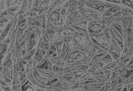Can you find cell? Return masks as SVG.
Wrapping results in <instances>:
<instances>
[{"label": "cell", "mask_w": 133, "mask_h": 91, "mask_svg": "<svg viewBox=\"0 0 133 91\" xmlns=\"http://www.w3.org/2000/svg\"><path fill=\"white\" fill-rule=\"evenodd\" d=\"M8 45H6L5 47H4V49H3V52H1V65H2V59L4 58V56L6 54V50H7V47H8Z\"/></svg>", "instance_id": "5bb4252c"}, {"label": "cell", "mask_w": 133, "mask_h": 91, "mask_svg": "<svg viewBox=\"0 0 133 91\" xmlns=\"http://www.w3.org/2000/svg\"><path fill=\"white\" fill-rule=\"evenodd\" d=\"M75 31L71 27L63 28L62 37H69L73 38Z\"/></svg>", "instance_id": "ba28073f"}, {"label": "cell", "mask_w": 133, "mask_h": 91, "mask_svg": "<svg viewBox=\"0 0 133 91\" xmlns=\"http://www.w3.org/2000/svg\"><path fill=\"white\" fill-rule=\"evenodd\" d=\"M26 79H27V78H26V79H25V80H23V81L22 82H21V85H22V84H24V83H25V82L26 81Z\"/></svg>", "instance_id": "e0dca14e"}, {"label": "cell", "mask_w": 133, "mask_h": 91, "mask_svg": "<svg viewBox=\"0 0 133 91\" xmlns=\"http://www.w3.org/2000/svg\"><path fill=\"white\" fill-rule=\"evenodd\" d=\"M108 52L112 56L115 61L121 57L122 53V52L116 49V47L112 45V44Z\"/></svg>", "instance_id": "52a82bcc"}, {"label": "cell", "mask_w": 133, "mask_h": 91, "mask_svg": "<svg viewBox=\"0 0 133 91\" xmlns=\"http://www.w3.org/2000/svg\"><path fill=\"white\" fill-rule=\"evenodd\" d=\"M25 40L24 41L23 43L21 44L20 47H19L21 51V53L22 55V56H24L25 52H26V46L25 43Z\"/></svg>", "instance_id": "7c38bea8"}, {"label": "cell", "mask_w": 133, "mask_h": 91, "mask_svg": "<svg viewBox=\"0 0 133 91\" xmlns=\"http://www.w3.org/2000/svg\"><path fill=\"white\" fill-rule=\"evenodd\" d=\"M26 77V75L25 72H24V74L22 75V76H21V81H22Z\"/></svg>", "instance_id": "2e32d148"}, {"label": "cell", "mask_w": 133, "mask_h": 91, "mask_svg": "<svg viewBox=\"0 0 133 91\" xmlns=\"http://www.w3.org/2000/svg\"><path fill=\"white\" fill-rule=\"evenodd\" d=\"M89 35L91 41L93 43L102 47L107 52L108 51L111 46V43L105 35L103 32L96 35H91L90 33H89Z\"/></svg>", "instance_id": "6da1fadb"}, {"label": "cell", "mask_w": 133, "mask_h": 91, "mask_svg": "<svg viewBox=\"0 0 133 91\" xmlns=\"http://www.w3.org/2000/svg\"><path fill=\"white\" fill-rule=\"evenodd\" d=\"M103 33L108 40L111 42L112 40V36L110 32L109 29L106 27V29L103 31Z\"/></svg>", "instance_id": "8fae6325"}, {"label": "cell", "mask_w": 133, "mask_h": 91, "mask_svg": "<svg viewBox=\"0 0 133 91\" xmlns=\"http://www.w3.org/2000/svg\"><path fill=\"white\" fill-rule=\"evenodd\" d=\"M22 7H11L7 9V11L9 15L10 16L13 17L15 15L16 13L19 10H20Z\"/></svg>", "instance_id": "30bf717a"}, {"label": "cell", "mask_w": 133, "mask_h": 91, "mask_svg": "<svg viewBox=\"0 0 133 91\" xmlns=\"http://www.w3.org/2000/svg\"><path fill=\"white\" fill-rule=\"evenodd\" d=\"M102 61L104 62L108 63H111L114 61V60L112 57V56L109 54L107 52L106 54L104 56L103 58L99 60Z\"/></svg>", "instance_id": "9c48e42d"}, {"label": "cell", "mask_w": 133, "mask_h": 91, "mask_svg": "<svg viewBox=\"0 0 133 91\" xmlns=\"http://www.w3.org/2000/svg\"><path fill=\"white\" fill-rule=\"evenodd\" d=\"M4 79H5V81L6 82V83H9L10 85H11L12 84V83H11V81L10 79H8V77H6V76L5 77H4Z\"/></svg>", "instance_id": "9a60e30c"}, {"label": "cell", "mask_w": 133, "mask_h": 91, "mask_svg": "<svg viewBox=\"0 0 133 91\" xmlns=\"http://www.w3.org/2000/svg\"><path fill=\"white\" fill-rule=\"evenodd\" d=\"M110 32L111 36L113 37L115 41L119 44L122 50H123L124 46V40L119 33H118L113 27L111 26L109 29Z\"/></svg>", "instance_id": "5b68a950"}, {"label": "cell", "mask_w": 133, "mask_h": 91, "mask_svg": "<svg viewBox=\"0 0 133 91\" xmlns=\"http://www.w3.org/2000/svg\"><path fill=\"white\" fill-rule=\"evenodd\" d=\"M23 4H22V6L21 8H22L23 10L26 13H28V2H26V1H23Z\"/></svg>", "instance_id": "4fadbf2b"}, {"label": "cell", "mask_w": 133, "mask_h": 91, "mask_svg": "<svg viewBox=\"0 0 133 91\" xmlns=\"http://www.w3.org/2000/svg\"><path fill=\"white\" fill-rule=\"evenodd\" d=\"M88 33L91 35H99L103 32L102 25L98 23L96 21H93L89 22L87 26Z\"/></svg>", "instance_id": "277c9868"}, {"label": "cell", "mask_w": 133, "mask_h": 91, "mask_svg": "<svg viewBox=\"0 0 133 91\" xmlns=\"http://www.w3.org/2000/svg\"><path fill=\"white\" fill-rule=\"evenodd\" d=\"M62 7L55 9L50 13L48 19L50 22L57 27L64 26L65 21L61 15V10Z\"/></svg>", "instance_id": "7a4b0ae2"}, {"label": "cell", "mask_w": 133, "mask_h": 91, "mask_svg": "<svg viewBox=\"0 0 133 91\" xmlns=\"http://www.w3.org/2000/svg\"><path fill=\"white\" fill-rule=\"evenodd\" d=\"M73 40L79 47L88 54V42L85 35L83 33L76 31L73 37Z\"/></svg>", "instance_id": "3957f363"}, {"label": "cell", "mask_w": 133, "mask_h": 91, "mask_svg": "<svg viewBox=\"0 0 133 91\" xmlns=\"http://www.w3.org/2000/svg\"><path fill=\"white\" fill-rule=\"evenodd\" d=\"M49 7L42 9H40L33 7V8L27 13L29 17H34L39 16L49 10Z\"/></svg>", "instance_id": "8992f818"}]
</instances>
